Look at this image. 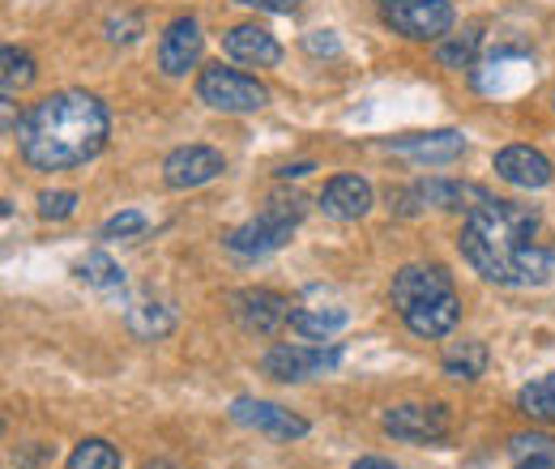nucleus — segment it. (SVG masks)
<instances>
[{"label":"nucleus","mask_w":555,"mask_h":469,"mask_svg":"<svg viewBox=\"0 0 555 469\" xmlns=\"http://www.w3.org/2000/svg\"><path fill=\"white\" fill-rule=\"evenodd\" d=\"M539 213L530 205L500 201L487 193L466 209L462 222V257L500 286H539L552 273V252L534 244Z\"/></svg>","instance_id":"1"},{"label":"nucleus","mask_w":555,"mask_h":469,"mask_svg":"<svg viewBox=\"0 0 555 469\" xmlns=\"http://www.w3.org/2000/svg\"><path fill=\"white\" fill-rule=\"evenodd\" d=\"M112 133L107 107L86 90H61L39 99L22 125H17V149L35 171H69L103 154Z\"/></svg>","instance_id":"2"},{"label":"nucleus","mask_w":555,"mask_h":469,"mask_svg":"<svg viewBox=\"0 0 555 469\" xmlns=\"http://www.w3.org/2000/svg\"><path fill=\"white\" fill-rule=\"evenodd\" d=\"M299 218H304V201L299 197H291V201L286 197H270V205L253 222H244V226H235L227 235V248L235 257H270V252L291 244Z\"/></svg>","instance_id":"3"},{"label":"nucleus","mask_w":555,"mask_h":469,"mask_svg":"<svg viewBox=\"0 0 555 469\" xmlns=\"http://www.w3.org/2000/svg\"><path fill=\"white\" fill-rule=\"evenodd\" d=\"M197 99L214 112H261L270 103V90L240 68L209 65L197 77Z\"/></svg>","instance_id":"4"},{"label":"nucleus","mask_w":555,"mask_h":469,"mask_svg":"<svg viewBox=\"0 0 555 469\" xmlns=\"http://www.w3.org/2000/svg\"><path fill=\"white\" fill-rule=\"evenodd\" d=\"M338 363H343V350L338 346H299V341H282L274 350H266V359H261L266 376H274L282 385H299V380L325 376Z\"/></svg>","instance_id":"5"},{"label":"nucleus","mask_w":555,"mask_h":469,"mask_svg":"<svg viewBox=\"0 0 555 469\" xmlns=\"http://www.w3.org/2000/svg\"><path fill=\"white\" fill-rule=\"evenodd\" d=\"M380 13L406 39H444L453 26V0H380Z\"/></svg>","instance_id":"6"},{"label":"nucleus","mask_w":555,"mask_h":469,"mask_svg":"<svg viewBox=\"0 0 555 469\" xmlns=\"http://www.w3.org/2000/svg\"><path fill=\"white\" fill-rule=\"evenodd\" d=\"M449 405L431 402V405H393L385 409L380 427L393 435V440H406V444H440L449 435Z\"/></svg>","instance_id":"7"},{"label":"nucleus","mask_w":555,"mask_h":469,"mask_svg":"<svg viewBox=\"0 0 555 469\" xmlns=\"http://www.w3.org/2000/svg\"><path fill=\"white\" fill-rule=\"evenodd\" d=\"M222 154L218 149H209V145H180V149H171L167 158H163V180H167V188H202L209 180H218L222 175Z\"/></svg>","instance_id":"8"},{"label":"nucleus","mask_w":555,"mask_h":469,"mask_svg":"<svg viewBox=\"0 0 555 469\" xmlns=\"http://www.w3.org/2000/svg\"><path fill=\"white\" fill-rule=\"evenodd\" d=\"M202 48H206V35L197 17H176L158 39V68L167 77H184L189 68L202 65Z\"/></svg>","instance_id":"9"},{"label":"nucleus","mask_w":555,"mask_h":469,"mask_svg":"<svg viewBox=\"0 0 555 469\" xmlns=\"http://www.w3.org/2000/svg\"><path fill=\"white\" fill-rule=\"evenodd\" d=\"M235 321L257 337H274L282 325H291V303L278 295V290H240L235 299Z\"/></svg>","instance_id":"10"},{"label":"nucleus","mask_w":555,"mask_h":469,"mask_svg":"<svg viewBox=\"0 0 555 469\" xmlns=\"http://www.w3.org/2000/svg\"><path fill=\"white\" fill-rule=\"evenodd\" d=\"M231 418L240 427H253V431L270 435V440H299V435H308V422L299 414H291V409H282L274 402H257V398H240V402L231 405Z\"/></svg>","instance_id":"11"},{"label":"nucleus","mask_w":555,"mask_h":469,"mask_svg":"<svg viewBox=\"0 0 555 469\" xmlns=\"http://www.w3.org/2000/svg\"><path fill=\"white\" fill-rule=\"evenodd\" d=\"M389 295H393V308H398V312H411V308L427 303V299L453 295V277L440 265H406V269H398Z\"/></svg>","instance_id":"12"},{"label":"nucleus","mask_w":555,"mask_h":469,"mask_svg":"<svg viewBox=\"0 0 555 469\" xmlns=\"http://www.w3.org/2000/svg\"><path fill=\"white\" fill-rule=\"evenodd\" d=\"M495 175L513 188H547L552 184V158L543 149H530V145H508L495 154Z\"/></svg>","instance_id":"13"},{"label":"nucleus","mask_w":555,"mask_h":469,"mask_svg":"<svg viewBox=\"0 0 555 469\" xmlns=\"http://www.w3.org/2000/svg\"><path fill=\"white\" fill-rule=\"evenodd\" d=\"M222 48H227V56H231V61L253 65V68H270V65L282 61V43H278L266 26H257V22L231 26V30H227V39H222Z\"/></svg>","instance_id":"14"},{"label":"nucleus","mask_w":555,"mask_h":469,"mask_svg":"<svg viewBox=\"0 0 555 469\" xmlns=\"http://www.w3.org/2000/svg\"><path fill=\"white\" fill-rule=\"evenodd\" d=\"M321 209L338 222H359L372 209V184L363 175H334L321 193Z\"/></svg>","instance_id":"15"},{"label":"nucleus","mask_w":555,"mask_h":469,"mask_svg":"<svg viewBox=\"0 0 555 469\" xmlns=\"http://www.w3.org/2000/svg\"><path fill=\"white\" fill-rule=\"evenodd\" d=\"M402 321H406V329L415 337H444L453 334L457 321H462V299H457V290L440 295V299H427V303H418L411 312H402Z\"/></svg>","instance_id":"16"},{"label":"nucleus","mask_w":555,"mask_h":469,"mask_svg":"<svg viewBox=\"0 0 555 469\" xmlns=\"http://www.w3.org/2000/svg\"><path fill=\"white\" fill-rule=\"evenodd\" d=\"M398 154L415 158V162H427V167H444V162H457L462 149H466V136L453 133V129H440V133H415L393 141Z\"/></svg>","instance_id":"17"},{"label":"nucleus","mask_w":555,"mask_h":469,"mask_svg":"<svg viewBox=\"0 0 555 469\" xmlns=\"http://www.w3.org/2000/svg\"><path fill=\"white\" fill-rule=\"evenodd\" d=\"M508 457H513V469H555V440L543 435V431L513 435L508 440Z\"/></svg>","instance_id":"18"},{"label":"nucleus","mask_w":555,"mask_h":469,"mask_svg":"<svg viewBox=\"0 0 555 469\" xmlns=\"http://www.w3.org/2000/svg\"><path fill=\"white\" fill-rule=\"evenodd\" d=\"M30 81H35V56L9 43L0 52V94H4V103H13Z\"/></svg>","instance_id":"19"},{"label":"nucleus","mask_w":555,"mask_h":469,"mask_svg":"<svg viewBox=\"0 0 555 469\" xmlns=\"http://www.w3.org/2000/svg\"><path fill=\"white\" fill-rule=\"evenodd\" d=\"M125 321H129L133 337H141V341H158V337H167L176 329V312L167 303H133Z\"/></svg>","instance_id":"20"},{"label":"nucleus","mask_w":555,"mask_h":469,"mask_svg":"<svg viewBox=\"0 0 555 469\" xmlns=\"http://www.w3.org/2000/svg\"><path fill=\"white\" fill-rule=\"evenodd\" d=\"M343 325H347V312L343 308H299L291 316V329L299 337H308V341H325V337L338 334Z\"/></svg>","instance_id":"21"},{"label":"nucleus","mask_w":555,"mask_h":469,"mask_svg":"<svg viewBox=\"0 0 555 469\" xmlns=\"http://www.w3.org/2000/svg\"><path fill=\"white\" fill-rule=\"evenodd\" d=\"M444 376L449 380H479L487 372V346L483 341H457L449 354H444Z\"/></svg>","instance_id":"22"},{"label":"nucleus","mask_w":555,"mask_h":469,"mask_svg":"<svg viewBox=\"0 0 555 469\" xmlns=\"http://www.w3.org/2000/svg\"><path fill=\"white\" fill-rule=\"evenodd\" d=\"M73 273H77L86 286H94V290H120V286H125V269L116 265L107 252H86V257L73 265Z\"/></svg>","instance_id":"23"},{"label":"nucleus","mask_w":555,"mask_h":469,"mask_svg":"<svg viewBox=\"0 0 555 469\" xmlns=\"http://www.w3.org/2000/svg\"><path fill=\"white\" fill-rule=\"evenodd\" d=\"M517 409L526 418H539V422H555V372L530 380L521 393H517Z\"/></svg>","instance_id":"24"},{"label":"nucleus","mask_w":555,"mask_h":469,"mask_svg":"<svg viewBox=\"0 0 555 469\" xmlns=\"http://www.w3.org/2000/svg\"><path fill=\"white\" fill-rule=\"evenodd\" d=\"M475 56H479V30H462V35H453V39H440V48H436V61L444 68H475Z\"/></svg>","instance_id":"25"},{"label":"nucleus","mask_w":555,"mask_h":469,"mask_svg":"<svg viewBox=\"0 0 555 469\" xmlns=\"http://www.w3.org/2000/svg\"><path fill=\"white\" fill-rule=\"evenodd\" d=\"M69 469H120V453L107 440H81L73 448Z\"/></svg>","instance_id":"26"},{"label":"nucleus","mask_w":555,"mask_h":469,"mask_svg":"<svg viewBox=\"0 0 555 469\" xmlns=\"http://www.w3.org/2000/svg\"><path fill=\"white\" fill-rule=\"evenodd\" d=\"M141 231H145V213H138V209H125V213L103 222V239H133Z\"/></svg>","instance_id":"27"},{"label":"nucleus","mask_w":555,"mask_h":469,"mask_svg":"<svg viewBox=\"0 0 555 469\" xmlns=\"http://www.w3.org/2000/svg\"><path fill=\"white\" fill-rule=\"evenodd\" d=\"M77 209V193H43L39 197V218L43 222H65Z\"/></svg>","instance_id":"28"},{"label":"nucleus","mask_w":555,"mask_h":469,"mask_svg":"<svg viewBox=\"0 0 555 469\" xmlns=\"http://www.w3.org/2000/svg\"><path fill=\"white\" fill-rule=\"evenodd\" d=\"M138 35H141L138 13H112V17H107V39H112V43H133Z\"/></svg>","instance_id":"29"},{"label":"nucleus","mask_w":555,"mask_h":469,"mask_svg":"<svg viewBox=\"0 0 555 469\" xmlns=\"http://www.w3.org/2000/svg\"><path fill=\"white\" fill-rule=\"evenodd\" d=\"M304 48H308L312 56H334V52H338V35H334V30H312V35L304 39Z\"/></svg>","instance_id":"30"},{"label":"nucleus","mask_w":555,"mask_h":469,"mask_svg":"<svg viewBox=\"0 0 555 469\" xmlns=\"http://www.w3.org/2000/svg\"><path fill=\"white\" fill-rule=\"evenodd\" d=\"M235 4H248V9H261V13H295L304 0H235Z\"/></svg>","instance_id":"31"},{"label":"nucleus","mask_w":555,"mask_h":469,"mask_svg":"<svg viewBox=\"0 0 555 469\" xmlns=\"http://www.w3.org/2000/svg\"><path fill=\"white\" fill-rule=\"evenodd\" d=\"M308 171H312V162H291V167H282L278 175H282V180H299V175H308Z\"/></svg>","instance_id":"32"},{"label":"nucleus","mask_w":555,"mask_h":469,"mask_svg":"<svg viewBox=\"0 0 555 469\" xmlns=\"http://www.w3.org/2000/svg\"><path fill=\"white\" fill-rule=\"evenodd\" d=\"M350 469H398L393 461H385V457H363V461H354Z\"/></svg>","instance_id":"33"},{"label":"nucleus","mask_w":555,"mask_h":469,"mask_svg":"<svg viewBox=\"0 0 555 469\" xmlns=\"http://www.w3.org/2000/svg\"><path fill=\"white\" fill-rule=\"evenodd\" d=\"M145 469H180V466H176V461H150Z\"/></svg>","instance_id":"34"}]
</instances>
